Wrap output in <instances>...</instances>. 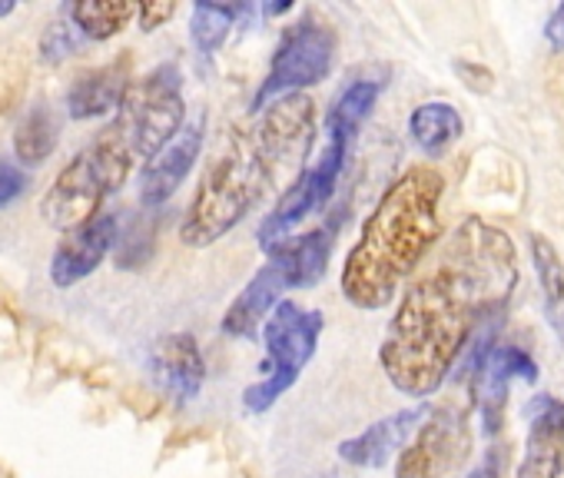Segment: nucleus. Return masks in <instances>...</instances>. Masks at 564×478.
I'll return each mask as SVG.
<instances>
[{
  "mask_svg": "<svg viewBox=\"0 0 564 478\" xmlns=\"http://www.w3.org/2000/svg\"><path fill=\"white\" fill-rule=\"evenodd\" d=\"M282 276L275 273L272 263L259 267L256 276L242 286V293L232 300V306L223 316V333L232 339H256L262 323L269 319V313L279 306L282 300Z\"/></svg>",
  "mask_w": 564,
  "mask_h": 478,
  "instance_id": "17",
  "label": "nucleus"
},
{
  "mask_svg": "<svg viewBox=\"0 0 564 478\" xmlns=\"http://www.w3.org/2000/svg\"><path fill=\"white\" fill-rule=\"evenodd\" d=\"M150 372H153L156 385L166 395H173L180 405H186L203 389L206 362H203V352H199V346H196V339L189 333H170L153 346Z\"/></svg>",
  "mask_w": 564,
  "mask_h": 478,
  "instance_id": "15",
  "label": "nucleus"
},
{
  "mask_svg": "<svg viewBox=\"0 0 564 478\" xmlns=\"http://www.w3.org/2000/svg\"><path fill=\"white\" fill-rule=\"evenodd\" d=\"M199 150H203V127L189 123L160 153H153L140 166V206L156 209L170 203L173 193L186 183L193 163L199 160Z\"/></svg>",
  "mask_w": 564,
  "mask_h": 478,
  "instance_id": "11",
  "label": "nucleus"
},
{
  "mask_svg": "<svg viewBox=\"0 0 564 478\" xmlns=\"http://www.w3.org/2000/svg\"><path fill=\"white\" fill-rule=\"evenodd\" d=\"M336 61V34L329 24L316 18H303L282 34L275 57L269 64V74L262 87L256 90L252 110H262L265 100H279L286 94H303L306 87H316L323 77H329Z\"/></svg>",
  "mask_w": 564,
  "mask_h": 478,
  "instance_id": "7",
  "label": "nucleus"
},
{
  "mask_svg": "<svg viewBox=\"0 0 564 478\" xmlns=\"http://www.w3.org/2000/svg\"><path fill=\"white\" fill-rule=\"evenodd\" d=\"M120 239V216L104 209L94 219H87L84 226L64 232L61 247L51 257V283L57 290H70L80 280L94 276L100 270V263L110 257V250Z\"/></svg>",
  "mask_w": 564,
  "mask_h": 478,
  "instance_id": "10",
  "label": "nucleus"
},
{
  "mask_svg": "<svg viewBox=\"0 0 564 478\" xmlns=\"http://www.w3.org/2000/svg\"><path fill=\"white\" fill-rule=\"evenodd\" d=\"M429 415V405H415V409H402L376 425H369L366 432H359L356 438H346L339 445V455L349 461V465H359V468H379L386 465L409 438L412 432L422 425V419Z\"/></svg>",
  "mask_w": 564,
  "mask_h": 478,
  "instance_id": "16",
  "label": "nucleus"
},
{
  "mask_svg": "<svg viewBox=\"0 0 564 478\" xmlns=\"http://www.w3.org/2000/svg\"><path fill=\"white\" fill-rule=\"evenodd\" d=\"M336 226H316L303 236H286L265 247V263L275 267L286 290H310L326 276V263L333 253Z\"/></svg>",
  "mask_w": 564,
  "mask_h": 478,
  "instance_id": "14",
  "label": "nucleus"
},
{
  "mask_svg": "<svg viewBox=\"0 0 564 478\" xmlns=\"http://www.w3.org/2000/svg\"><path fill=\"white\" fill-rule=\"evenodd\" d=\"M468 415L455 405L429 409L422 425L402 445L395 478H448L468 455Z\"/></svg>",
  "mask_w": 564,
  "mask_h": 478,
  "instance_id": "8",
  "label": "nucleus"
},
{
  "mask_svg": "<svg viewBox=\"0 0 564 478\" xmlns=\"http://www.w3.org/2000/svg\"><path fill=\"white\" fill-rule=\"evenodd\" d=\"M137 166L100 133L87 150H80L51 183L41 199V216L47 226L70 232L104 213V203L130 180Z\"/></svg>",
  "mask_w": 564,
  "mask_h": 478,
  "instance_id": "5",
  "label": "nucleus"
},
{
  "mask_svg": "<svg viewBox=\"0 0 564 478\" xmlns=\"http://www.w3.org/2000/svg\"><path fill=\"white\" fill-rule=\"evenodd\" d=\"M130 80L123 74V67H100L90 74H80L70 90H67V113L70 120H100V117H113L123 94H127Z\"/></svg>",
  "mask_w": 564,
  "mask_h": 478,
  "instance_id": "18",
  "label": "nucleus"
},
{
  "mask_svg": "<svg viewBox=\"0 0 564 478\" xmlns=\"http://www.w3.org/2000/svg\"><path fill=\"white\" fill-rule=\"evenodd\" d=\"M275 173L282 166H300L316 143V104L306 94H286L265 107L262 120L252 127Z\"/></svg>",
  "mask_w": 564,
  "mask_h": 478,
  "instance_id": "9",
  "label": "nucleus"
},
{
  "mask_svg": "<svg viewBox=\"0 0 564 478\" xmlns=\"http://www.w3.org/2000/svg\"><path fill=\"white\" fill-rule=\"evenodd\" d=\"M379 84L376 80H356V84H349L343 94H339V100L329 107V113H326V133H339V137H356V130L362 127V120L372 113V107H376V100H379Z\"/></svg>",
  "mask_w": 564,
  "mask_h": 478,
  "instance_id": "23",
  "label": "nucleus"
},
{
  "mask_svg": "<svg viewBox=\"0 0 564 478\" xmlns=\"http://www.w3.org/2000/svg\"><path fill=\"white\" fill-rule=\"evenodd\" d=\"M176 8L173 4H137V18L143 31H156Z\"/></svg>",
  "mask_w": 564,
  "mask_h": 478,
  "instance_id": "28",
  "label": "nucleus"
},
{
  "mask_svg": "<svg viewBox=\"0 0 564 478\" xmlns=\"http://www.w3.org/2000/svg\"><path fill=\"white\" fill-rule=\"evenodd\" d=\"M61 143V120L47 104L31 107L14 127V156L21 166H41Z\"/></svg>",
  "mask_w": 564,
  "mask_h": 478,
  "instance_id": "19",
  "label": "nucleus"
},
{
  "mask_svg": "<svg viewBox=\"0 0 564 478\" xmlns=\"http://www.w3.org/2000/svg\"><path fill=\"white\" fill-rule=\"evenodd\" d=\"M180 87L183 80L176 67H156L153 74L130 80L104 137L133 166H143L186 127V104Z\"/></svg>",
  "mask_w": 564,
  "mask_h": 478,
  "instance_id": "4",
  "label": "nucleus"
},
{
  "mask_svg": "<svg viewBox=\"0 0 564 478\" xmlns=\"http://www.w3.org/2000/svg\"><path fill=\"white\" fill-rule=\"evenodd\" d=\"M272 180L275 166L256 133L249 130L229 137L193 193V203L180 226V239L193 250L213 247L216 239H223L246 219V213L262 199Z\"/></svg>",
  "mask_w": 564,
  "mask_h": 478,
  "instance_id": "3",
  "label": "nucleus"
},
{
  "mask_svg": "<svg viewBox=\"0 0 564 478\" xmlns=\"http://www.w3.org/2000/svg\"><path fill=\"white\" fill-rule=\"evenodd\" d=\"M8 14H14V4H4V0H0V21H4Z\"/></svg>",
  "mask_w": 564,
  "mask_h": 478,
  "instance_id": "30",
  "label": "nucleus"
},
{
  "mask_svg": "<svg viewBox=\"0 0 564 478\" xmlns=\"http://www.w3.org/2000/svg\"><path fill=\"white\" fill-rule=\"evenodd\" d=\"M80 41H84V37L77 34V28L70 24V18L64 14V18H57L54 24H47L44 37H41V54H44L47 64H61V61H67V57L77 51Z\"/></svg>",
  "mask_w": 564,
  "mask_h": 478,
  "instance_id": "25",
  "label": "nucleus"
},
{
  "mask_svg": "<svg viewBox=\"0 0 564 478\" xmlns=\"http://www.w3.org/2000/svg\"><path fill=\"white\" fill-rule=\"evenodd\" d=\"M442 193L445 176L429 163L405 170L382 193L343 267V296L356 309H386L435 247L442 232Z\"/></svg>",
  "mask_w": 564,
  "mask_h": 478,
  "instance_id": "2",
  "label": "nucleus"
},
{
  "mask_svg": "<svg viewBox=\"0 0 564 478\" xmlns=\"http://www.w3.org/2000/svg\"><path fill=\"white\" fill-rule=\"evenodd\" d=\"M518 283V257L505 229L468 216L435 263L402 296L379 362L389 382L425 399L442 389L481 319L505 313Z\"/></svg>",
  "mask_w": 564,
  "mask_h": 478,
  "instance_id": "1",
  "label": "nucleus"
},
{
  "mask_svg": "<svg viewBox=\"0 0 564 478\" xmlns=\"http://www.w3.org/2000/svg\"><path fill=\"white\" fill-rule=\"evenodd\" d=\"M531 267L538 276V286L544 293V309H547V323L554 326V333L564 339V263L561 253L554 250L551 239L544 236H531Z\"/></svg>",
  "mask_w": 564,
  "mask_h": 478,
  "instance_id": "21",
  "label": "nucleus"
},
{
  "mask_svg": "<svg viewBox=\"0 0 564 478\" xmlns=\"http://www.w3.org/2000/svg\"><path fill=\"white\" fill-rule=\"evenodd\" d=\"M544 37L551 41V47L564 51V4L551 14V21H547V28H544Z\"/></svg>",
  "mask_w": 564,
  "mask_h": 478,
  "instance_id": "29",
  "label": "nucleus"
},
{
  "mask_svg": "<svg viewBox=\"0 0 564 478\" xmlns=\"http://www.w3.org/2000/svg\"><path fill=\"white\" fill-rule=\"evenodd\" d=\"M242 8H226V4H196L193 8V21H189V37L193 44L203 51V54H216L229 31H232V21L239 18Z\"/></svg>",
  "mask_w": 564,
  "mask_h": 478,
  "instance_id": "24",
  "label": "nucleus"
},
{
  "mask_svg": "<svg viewBox=\"0 0 564 478\" xmlns=\"http://www.w3.org/2000/svg\"><path fill=\"white\" fill-rule=\"evenodd\" d=\"M67 18L84 41H110L137 18V4H123V0H77V4L67 8Z\"/></svg>",
  "mask_w": 564,
  "mask_h": 478,
  "instance_id": "22",
  "label": "nucleus"
},
{
  "mask_svg": "<svg viewBox=\"0 0 564 478\" xmlns=\"http://www.w3.org/2000/svg\"><path fill=\"white\" fill-rule=\"evenodd\" d=\"M511 379H524V382H538V366L528 352L514 349V346H495L481 369L475 372L471 385H475V399L481 409V425L485 435H498L501 422H505V405H508V385Z\"/></svg>",
  "mask_w": 564,
  "mask_h": 478,
  "instance_id": "12",
  "label": "nucleus"
},
{
  "mask_svg": "<svg viewBox=\"0 0 564 478\" xmlns=\"http://www.w3.org/2000/svg\"><path fill=\"white\" fill-rule=\"evenodd\" d=\"M323 326V313L306 309L296 300H279V306L259 329L265 349V376L242 392V405L249 412H265L269 405H275L282 392L296 385L306 362L316 356Z\"/></svg>",
  "mask_w": 564,
  "mask_h": 478,
  "instance_id": "6",
  "label": "nucleus"
},
{
  "mask_svg": "<svg viewBox=\"0 0 564 478\" xmlns=\"http://www.w3.org/2000/svg\"><path fill=\"white\" fill-rule=\"evenodd\" d=\"M28 186H31L28 170L18 160L0 156V209H8L11 203H18L28 193Z\"/></svg>",
  "mask_w": 564,
  "mask_h": 478,
  "instance_id": "26",
  "label": "nucleus"
},
{
  "mask_svg": "<svg viewBox=\"0 0 564 478\" xmlns=\"http://www.w3.org/2000/svg\"><path fill=\"white\" fill-rule=\"evenodd\" d=\"M462 130H465V123H462V117H458V110L452 104L432 100V104L415 107V113L409 117V133L419 143V150L429 153V156L445 153L462 137Z\"/></svg>",
  "mask_w": 564,
  "mask_h": 478,
  "instance_id": "20",
  "label": "nucleus"
},
{
  "mask_svg": "<svg viewBox=\"0 0 564 478\" xmlns=\"http://www.w3.org/2000/svg\"><path fill=\"white\" fill-rule=\"evenodd\" d=\"M564 471V402L534 395L528 402V442L518 478H561Z\"/></svg>",
  "mask_w": 564,
  "mask_h": 478,
  "instance_id": "13",
  "label": "nucleus"
},
{
  "mask_svg": "<svg viewBox=\"0 0 564 478\" xmlns=\"http://www.w3.org/2000/svg\"><path fill=\"white\" fill-rule=\"evenodd\" d=\"M505 461H508V452H505L501 445H498V448H488V455L478 461V468H475L468 478H501Z\"/></svg>",
  "mask_w": 564,
  "mask_h": 478,
  "instance_id": "27",
  "label": "nucleus"
}]
</instances>
